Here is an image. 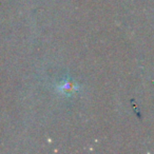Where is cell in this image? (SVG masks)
Returning <instances> with one entry per match:
<instances>
[{
    "label": "cell",
    "mask_w": 154,
    "mask_h": 154,
    "mask_svg": "<svg viewBox=\"0 0 154 154\" xmlns=\"http://www.w3.org/2000/svg\"><path fill=\"white\" fill-rule=\"evenodd\" d=\"M77 90V86L72 82H63L58 86V91L60 93L64 95H69V94H73L74 92H76Z\"/></svg>",
    "instance_id": "obj_1"
}]
</instances>
